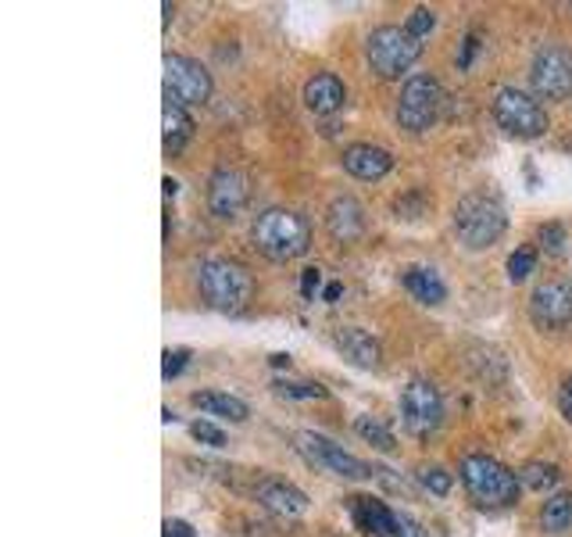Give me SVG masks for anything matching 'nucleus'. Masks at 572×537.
I'll return each mask as SVG.
<instances>
[{"mask_svg":"<svg viewBox=\"0 0 572 537\" xmlns=\"http://www.w3.org/2000/svg\"><path fill=\"white\" fill-rule=\"evenodd\" d=\"M251 244L268 262H294L311 248V226L290 208H265L251 226Z\"/></svg>","mask_w":572,"mask_h":537,"instance_id":"nucleus-1","label":"nucleus"},{"mask_svg":"<svg viewBox=\"0 0 572 537\" xmlns=\"http://www.w3.org/2000/svg\"><path fill=\"white\" fill-rule=\"evenodd\" d=\"M458 477L466 494L480 509H508L519 502V491H523L519 473H512L505 462L490 459V455H480V452L466 455L458 466Z\"/></svg>","mask_w":572,"mask_h":537,"instance_id":"nucleus-2","label":"nucleus"},{"mask_svg":"<svg viewBox=\"0 0 572 537\" xmlns=\"http://www.w3.org/2000/svg\"><path fill=\"white\" fill-rule=\"evenodd\" d=\"M197 287H201V298L208 301V308L226 312V316L243 312L254 298V276L240 262H229V259L201 262Z\"/></svg>","mask_w":572,"mask_h":537,"instance_id":"nucleus-3","label":"nucleus"},{"mask_svg":"<svg viewBox=\"0 0 572 537\" xmlns=\"http://www.w3.org/2000/svg\"><path fill=\"white\" fill-rule=\"evenodd\" d=\"M508 226V215L501 208L497 197L487 194H466L455 208V233L469 251H483L490 244H497L501 233Z\"/></svg>","mask_w":572,"mask_h":537,"instance_id":"nucleus-4","label":"nucleus"},{"mask_svg":"<svg viewBox=\"0 0 572 537\" xmlns=\"http://www.w3.org/2000/svg\"><path fill=\"white\" fill-rule=\"evenodd\" d=\"M422 54V39H415L404 25H379L365 39V61L379 79H401Z\"/></svg>","mask_w":572,"mask_h":537,"instance_id":"nucleus-5","label":"nucleus"},{"mask_svg":"<svg viewBox=\"0 0 572 537\" xmlns=\"http://www.w3.org/2000/svg\"><path fill=\"white\" fill-rule=\"evenodd\" d=\"M294 448L301 455L305 462H311L322 473H333V477H344V480H369L376 477V466L362 462L358 455L344 452L340 445H333L330 437L316 434V430H301V434L294 437Z\"/></svg>","mask_w":572,"mask_h":537,"instance_id":"nucleus-6","label":"nucleus"},{"mask_svg":"<svg viewBox=\"0 0 572 537\" xmlns=\"http://www.w3.org/2000/svg\"><path fill=\"white\" fill-rule=\"evenodd\" d=\"M494 118L508 137H519V140H537L548 133V112H544V104L534 98V93H523L515 87L497 90Z\"/></svg>","mask_w":572,"mask_h":537,"instance_id":"nucleus-7","label":"nucleus"},{"mask_svg":"<svg viewBox=\"0 0 572 537\" xmlns=\"http://www.w3.org/2000/svg\"><path fill=\"white\" fill-rule=\"evenodd\" d=\"M444 87L433 76H412L404 79L398 98V126L408 133H426L441 115Z\"/></svg>","mask_w":572,"mask_h":537,"instance_id":"nucleus-8","label":"nucleus"},{"mask_svg":"<svg viewBox=\"0 0 572 537\" xmlns=\"http://www.w3.org/2000/svg\"><path fill=\"white\" fill-rule=\"evenodd\" d=\"M401 423L412 437H430L444 423V398L426 376H412L401 391Z\"/></svg>","mask_w":572,"mask_h":537,"instance_id":"nucleus-9","label":"nucleus"},{"mask_svg":"<svg viewBox=\"0 0 572 537\" xmlns=\"http://www.w3.org/2000/svg\"><path fill=\"white\" fill-rule=\"evenodd\" d=\"M537 101H569L572 98V47L548 44L537 50L534 69H529Z\"/></svg>","mask_w":572,"mask_h":537,"instance_id":"nucleus-10","label":"nucleus"},{"mask_svg":"<svg viewBox=\"0 0 572 537\" xmlns=\"http://www.w3.org/2000/svg\"><path fill=\"white\" fill-rule=\"evenodd\" d=\"M165 98L183 107L208 104L211 72L186 54H165Z\"/></svg>","mask_w":572,"mask_h":537,"instance_id":"nucleus-11","label":"nucleus"},{"mask_svg":"<svg viewBox=\"0 0 572 537\" xmlns=\"http://www.w3.org/2000/svg\"><path fill=\"white\" fill-rule=\"evenodd\" d=\"M529 319L537 322L540 330H562L572 322V279L554 276L544 279L529 298Z\"/></svg>","mask_w":572,"mask_h":537,"instance_id":"nucleus-12","label":"nucleus"},{"mask_svg":"<svg viewBox=\"0 0 572 537\" xmlns=\"http://www.w3.org/2000/svg\"><path fill=\"white\" fill-rule=\"evenodd\" d=\"M251 197V180L243 176L240 169H215L208 180V208L215 219H237V215L248 208Z\"/></svg>","mask_w":572,"mask_h":537,"instance_id":"nucleus-13","label":"nucleus"},{"mask_svg":"<svg viewBox=\"0 0 572 537\" xmlns=\"http://www.w3.org/2000/svg\"><path fill=\"white\" fill-rule=\"evenodd\" d=\"M365 226H369V215L358 197H333L330 208H325V230L336 240V244H354V240L365 237Z\"/></svg>","mask_w":572,"mask_h":537,"instance_id":"nucleus-14","label":"nucleus"},{"mask_svg":"<svg viewBox=\"0 0 572 537\" xmlns=\"http://www.w3.org/2000/svg\"><path fill=\"white\" fill-rule=\"evenodd\" d=\"M254 494H258V502L276 516H301L308 509V494L301 488H294V483L279 480V477H265L254 488Z\"/></svg>","mask_w":572,"mask_h":537,"instance_id":"nucleus-15","label":"nucleus"},{"mask_svg":"<svg viewBox=\"0 0 572 537\" xmlns=\"http://www.w3.org/2000/svg\"><path fill=\"white\" fill-rule=\"evenodd\" d=\"M344 169L351 176L373 183V180H384L393 169V155L387 147H376V144H351L344 151Z\"/></svg>","mask_w":572,"mask_h":537,"instance_id":"nucleus-16","label":"nucleus"},{"mask_svg":"<svg viewBox=\"0 0 572 537\" xmlns=\"http://www.w3.org/2000/svg\"><path fill=\"white\" fill-rule=\"evenodd\" d=\"M347 101V87H344V79L333 76V72H319V76H311L308 83H305V104H308V112H316V115H336L340 107H344Z\"/></svg>","mask_w":572,"mask_h":537,"instance_id":"nucleus-17","label":"nucleus"},{"mask_svg":"<svg viewBox=\"0 0 572 537\" xmlns=\"http://www.w3.org/2000/svg\"><path fill=\"white\" fill-rule=\"evenodd\" d=\"M336 347L347 362H354L358 369H376L384 352H379V341L373 338L369 330L362 327H340L336 330Z\"/></svg>","mask_w":572,"mask_h":537,"instance_id":"nucleus-18","label":"nucleus"},{"mask_svg":"<svg viewBox=\"0 0 572 537\" xmlns=\"http://www.w3.org/2000/svg\"><path fill=\"white\" fill-rule=\"evenodd\" d=\"M351 516H354V527L362 534H373V537H393V509H387L379 499H369V494H362V499H351Z\"/></svg>","mask_w":572,"mask_h":537,"instance_id":"nucleus-19","label":"nucleus"},{"mask_svg":"<svg viewBox=\"0 0 572 537\" xmlns=\"http://www.w3.org/2000/svg\"><path fill=\"white\" fill-rule=\"evenodd\" d=\"M401 284L422 305H441L447 298V287H444L441 273L437 268H430V265H408L401 273Z\"/></svg>","mask_w":572,"mask_h":537,"instance_id":"nucleus-20","label":"nucleus"},{"mask_svg":"<svg viewBox=\"0 0 572 537\" xmlns=\"http://www.w3.org/2000/svg\"><path fill=\"white\" fill-rule=\"evenodd\" d=\"M190 401H194L201 412L219 415V420H229V423H243L251 415V409L243 405L240 398L222 395V391H194V395H190Z\"/></svg>","mask_w":572,"mask_h":537,"instance_id":"nucleus-21","label":"nucleus"},{"mask_svg":"<svg viewBox=\"0 0 572 537\" xmlns=\"http://www.w3.org/2000/svg\"><path fill=\"white\" fill-rule=\"evenodd\" d=\"M161 126H165V151L169 155H180L183 144L190 140V133H194V118L186 115L183 104H175L165 98V112H161Z\"/></svg>","mask_w":572,"mask_h":537,"instance_id":"nucleus-22","label":"nucleus"},{"mask_svg":"<svg viewBox=\"0 0 572 537\" xmlns=\"http://www.w3.org/2000/svg\"><path fill=\"white\" fill-rule=\"evenodd\" d=\"M540 527L548 534H565L572 530V491H558L544 502L540 513Z\"/></svg>","mask_w":572,"mask_h":537,"instance_id":"nucleus-23","label":"nucleus"},{"mask_svg":"<svg viewBox=\"0 0 572 537\" xmlns=\"http://www.w3.org/2000/svg\"><path fill=\"white\" fill-rule=\"evenodd\" d=\"M558 477L562 473H558V466H551V462H526L519 469V483L529 491H551Z\"/></svg>","mask_w":572,"mask_h":537,"instance_id":"nucleus-24","label":"nucleus"},{"mask_svg":"<svg viewBox=\"0 0 572 537\" xmlns=\"http://www.w3.org/2000/svg\"><path fill=\"white\" fill-rule=\"evenodd\" d=\"M354 430H358V437L369 441L373 448L379 452H390L393 448V434H390V426L384 420H376V415H358L354 420Z\"/></svg>","mask_w":572,"mask_h":537,"instance_id":"nucleus-25","label":"nucleus"},{"mask_svg":"<svg viewBox=\"0 0 572 537\" xmlns=\"http://www.w3.org/2000/svg\"><path fill=\"white\" fill-rule=\"evenodd\" d=\"M415 477H419L422 488H426L430 494H437V499H444V494H451V483H455V477L447 473L444 466H422Z\"/></svg>","mask_w":572,"mask_h":537,"instance_id":"nucleus-26","label":"nucleus"},{"mask_svg":"<svg viewBox=\"0 0 572 537\" xmlns=\"http://www.w3.org/2000/svg\"><path fill=\"white\" fill-rule=\"evenodd\" d=\"M534 268H537V248L523 244V248L512 251V259H508V279H512V284H523V279L534 273Z\"/></svg>","mask_w":572,"mask_h":537,"instance_id":"nucleus-27","label":"nucleus"},{"mask_svg":"<svg viewBox=\"0 0 572 537\" xmlns=\"http://www.w3.org/2000/svg\"><path fill=\"white\" fill-rule=\"evenodd\" d=\"M537 240H540V248L548 251V254H565L569 233H565L562 222H544L540 230H537Z\"/></svg>","mask_w":572,"mask_h":537,"instance_id":"nucleus-28","label":"nucleus"},{"mask_svg":"<svg viewBox=\"0 0 572 537\" xmlns=\"http://www.w3.org/2000/svg\"><path fill=\"white\" fill-rule=\"evenodd\" d=\"M190 434H194V441H201V445H208V448H226V430L208 423V420H197L194 426H190Z\"/></svg>","mask_w":572,"mask_h":537,"instance_id":"nucleus-29","label":"nucleus"},{"mask_svg":"<svg viewBox=\"0 0 572 537\" xmlns=\"http://www.w3.org/2000/svg\"><path fill=\"white\" fill-rule=\"evenodd\" d=\"M433 25H437V11H433V8H415L412 15L404 19V30L412 33L415 39L426 36V33L433 30Z\"/></svg>","mask_w":572,"mask_h":537,"instance_id":"nucleus-30","label":"nucleus"},{"mask_svg":"<svg viewBox=\"0 0 572 537\" xmlns=\"http://www.w3.org/2000/svg\"><path fill=\"white\" fill-rule=\"evenodd\" d=\"M276 391L283 398H297V401H311V398H325V387L322 384H276Z\"/></svg>","mask_w":572,"mask_h":537,"instance_id":"nucleus-31","label":"nucleus"},{"mask_svg":"<svg viewBox=\"0 0 572 537\" xmlns=\"http://www.w3.org/2000/svg\"><path fill=\"white\" fill-rule=\"evenodd\" d=\"M393 537H437V534L426 530L419 519H412L408 513H398L393 516Z\"/></svg>","mask_w":572,"mask_h":537,"instance_id":"nucleus-32","label":"nucleus"},{"mask_svg":"<svg viewBox=\"0 0 572 537\" xmlns=\"http://www.w3.org/2000/svg\"><path fill=\"white\" fill-rule=\"evenodd\" d=\"M186 362H190V347H169L165 366H161V376H165V380H175V376L186 369Z\"/></svg>","mask_w":572,"mask_h":537,"instance_id":"nucleus-33","label":"nucleus"},{"mask_svg":"<svg viewBox=\"0 0 572 537\" xmlns=\"http://www.w3.org/2000/svg\"><path fill=\"white\" fill-rule=\"evenodd\" d=\"M480 47H483V44H480V33H476V30H472L466 39H461V50H458V69H461V72L472 69V58L480 54Z\"/></svg>","mask_w":572,"mask_h":537,"instance_id":"nucleus-34","label":"nucleus"},{"mask_svg":"<svg viewBox=\"0 0 572 537\" xmlns=\"http://www.w3.org/2000/svg\"><path fill=\"white\" fill-rule=\"evenodd\" d=\"M319 284H322V268H305V273H301V294H305L308 301L316 298Z\"/></svg>","mask_w":572,"mask_h":537,"instance_id":"nucleus-35","label":"nucleus"},{"mask_svg":"<svg viewBox=\"0 0 572 537\" xmlns=\"http://www.w3.org/2000/svg\"><path fill=\"white\" fill-rule=\"evenodd\" d=\"M558 412L572 423V376H565L562 387H558Z\"/></svg>","mask_w":572,"mask_h":537,"instance_id":"nucleus-36","label":"nucleus"},{"mask_svg":"<svg viewBox=\"0 0 572 537\" xmlns=\"http://www.w3.org/2000/svg\"><path fill=\"white\" fill-rule=\"evenodd\" d=\"M165 537H194V527L186 519H165Z\"/></svg>","mask_w":572,"mask_h":537,"instance_id":"nucleus-37","label":"nucleus"},{"mask_svg":"<svg viewBox=\"0 0 572 537\" xmlns=\"http://www.w3.org/2000/svg\"><path fill=\"white\" fill-rule=\"evenodd\" d=\"M340 294H344V284H330V287H325V294H322V298L330 301V305H336V298H340Z\"/></svg>","mask_w":572,"mask_h":537,"instance_id":"nucleus-38","label":"nucleus"},{"mask_svg":"<svg viewBox=\"0 0 572 537\" xmlns=\"http://www.w3.org/2000/svg\"><path fill=\"white\" fill-rule=\"evenodd\" d=\"M180 194V183H175L172 176H165V197H175Z\"/></svg>","mask_w":572,"mask_h":537,"instance_id":"nucleus-39","label":"nucleus"},{"mask_svg":"<svg viewBox=\"0 0 572 537\" xmlns=\"http://www.w3.org/2000/svg\"><path fill=\"white\" fill-rule=\"evenodd\" d=\"M268 362H272L276 369H283V366H290V355H272Z\"/></svg>","mask_w":572,"mask_h":537,"instance_id":"nucleus-40","label":"nucleus"}]
</instances>
